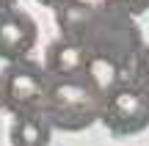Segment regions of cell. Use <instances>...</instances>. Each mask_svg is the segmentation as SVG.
Segmentation results:
<instances>
[{
	"mask_svg": "<svg viewBox=\"0 0 149 146\" xmlns=\"http://www.w3.org/2000/svg\"><path fill=\"white\" fill-rule=\"evenodd\" d=\"M77 42L88 50V61L113 66L122 83H135V61L144 44H141V30L130 14L108 3H102L100 8L94 6Z\"/></svg>",
	"mask_w": 149,
	"mask_h": 146,
	"instance_id": "1",
	"label": "cell"
},
{
	"mask_svg": "<svg viewBox=\"0 0 149 146\" xmlns=\"http://www.w3.org/2000/svg\"><path fill=\"white\" fill-rule=\"evenodd\" d=\"M105 94L108 91L88 72L74 77H50L42 116L53 130L83 132L102 119Z\"/></svg>",
	"mask_w": 149,
	"mask_h": 146,
	"instance_id": "2",
	"label": "cell"
},
{
	"mask_svg": "<svg viewBox=\"0 0 149 146\" xmlns=\"http://www.w3.org/2000/svg\"><path fill=\"white\" fill-rule=\"evenodd\" d=\"M47 86L50 77L44 66H39L36 61H8L0 72V108L8 110L14 119L42 113Z\"/></svg>",
	"mask_w": 149,
	"mask_h": 146,
	"instance_id": "3",
	"label": "cell"
},
{
	"mask_svg": "<svg viewBox=\"0 0 149 146\" xmlns=\"http://www.w3.org/2000/svg\"><path fill=\"white\" fill-rule=\"evenodd\" d=\"M102 124L113 135H135L149 127V86L116 83L105 94Z\"/></svg>",
	"mask_w": 149,
	"mask_h": 146,
	"instance_id": "4",
	"label": "cell"
},
{
	"mask_svg": "<svg viewBox=\"0 0 149 146\" xmlns=\"http://www.w3.org/2000/svg\"><path fill=\"white\" fill-rule=\"evenodd\" d=\"M39 28L31 14L19 8L0 11V58L3 61H22L36 47Z\"/></svg>",
	"mask_w": 149,
	"mask_h": 146,
	"instance_id": "5",
	"label": "cell"
},
{
	"mask_svg": "<svg viewBox=\"0 0 149 146\" xmlns=\"http://www.w3.org/2000/svg\"><path fill=\"white\" fill-rule=\"evenodd\" d=\"M44 72L47 77H74L88 72V50L80 42L58 39L44 53Z\"/></svg>",
	"mask_w": 149,
	"mask_h": 146,
	"instance_id": "6",
	"label": "cell"
},
{
	"mask_svg": "<svg viewBox=\"0 0 149 146\" xmlns=\"http://www.w3.org/2000/svg\"><path fill=\"white\" fill-rule=\"evenodd\" d=\"M50 130L53 127L44 121L42 113L17 116L8 130V141L11 146H50Z\"/></svg>",
	"mask_w": 149,
	"mask_h": 146,
	"instance_id": "7",
	"label": "cell"
},
{
	"mask_svg": "<svg viewBox=\"0 0 149 146\" xmlns=\"http://www.w3.org/2000/svg\"><path fill=\"white\" fill-rule=\"evenodd\" d=\"M105 3L124 11V14H130V17H138L144 11H149V0H105Z\"/></svg>",
	"mask_w": 149,
	"mask_h": 146,
	"instance_id": "8",
	"label": "cell"
},
{
	"mask_svg": "<svg viewBox=\"0 0 149 146\" xmlns=\"http://www.w3.org/2000/svg\"><path fill=\"white\" fill-rule=\"evenodd\" d=\"M135 83H141V86H149V47L141 50L138 61H135Z\"/></svg>",
	"mask_w": 149,
	"mask_h": 146,
	"instance_id": "9",
	"label": "cell"
},
{
	"mask_svg": "<svg viewBox=\"0 0 149 146\" xmlns=\"http://www.w3.org/2000/svg\"><path fill=\"white\" fill-rule=\"evenodd\" d=\"M36 3H42L44 8H61V6L72 3V0H36Z\"/></svg>",
	"mask_w": 149,
	"mask_h": 146,
	"instance_id": "10",
	"label": "cell"
},
{
	"mask_svg": "<svg viewBox=\"0 0 149 146\" xmlns=\"http://www.w3.org/2000/svg\"><path fill=\"white\" fill-rule=\"evenodd\" d=\"M14 6H17V0H0V11H8Z\"/></svg>",
	"mask_w": 149,
	"mask_h": 146,
	"instance_id": "11",
	"label": "cell"
}]
</instances>
